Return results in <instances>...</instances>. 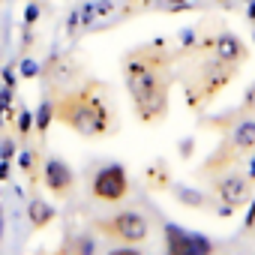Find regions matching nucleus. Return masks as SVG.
<instances>
[{
  "label": "nucleus",
  "mask_w": 255,
  "mask_h": 255,
  "mask_svg": "<svg viewBox=\"0 0 255 255\" xmlns=\"http://www.w3.org/2000/svg\"><path fill=\"white\" fill-rule=\"evenodd\" d=\"M123 75L138 120L159 123L168 114V90H171V54L162 48V39L132 48L123 60Z\"/></svg>",
  "instance_id": "1"
},
{
  "label": "nucleus",
  "mask_w": 255,
  "mask_h": 255,
  "mask_svg": "<svg viewBox=\"0 0 255 255\" xmlns=\"http://www.w3.org/2000/svg\"><path fill=\"white\" fill-rule=\"evenodd\" d=\"M105 87L102 84H84V87H72L63 96H57L54 105V120H60L63 126H69L72 132H78L81 138H102L111 132L114 126V114L105 102Z\"/></svg>",
  "instance_id": "2"
},
{
  "label": "nucleus",
  "mask_w": 255,
  "mask_h": 255,
  "mask_svg": "<svg viewBox=\"0 0 255 255\" xmlns=\"http://www.w3.org/2000/svg\"><path fill=\"white\" fill-rule=\"evenodd\" d=\"M237 75V66H225V63H219V60H207L201 69H198V75L192 72V81L186 84V105L189 108H201L204 102H210V99H216L225 87H228V81Z\"/></svg>",
  "instance_id": "3"
},
{
  "label": "nucleus",
  "mask_w": 255,
  "mask_h": 255,
  "mask_svg": "<svg viewBox=\"0 0 255 255\" xmlns=\"http://www.w3.org/2000/svg\"><path fill=\"white\" fill-rule=\"evenodd\" d=\"M96 231L105 234V237H111V240H120L126 246H138V243L147 240L150 225H147V219L138 210H117L108 219L96 222Z\"/></svg>",
  "instance_id": "4"
},
{
  "label": "nucleus",
  "mask_w": 255,
  "mask_h": 255,
  "mask_svg": "<svg viewBox=\"0 0 255 255\" xmlns=\"http://www.w3.org/2000/svg\"><path fill=\"white\" fill-rule=\"evenodd\" d=\"M90 192L96 201H108V204H117L129 195V174H126L123 165H105L99 168V174L93 177L90 183Z\"/></svg>",
  "instance_id": "5"
},
{
  "label": "nucleus",
  "mask_w": 255,
  "mask_h": 255,
  "mask_svg": "<svg viewBox=\"0 0 255 255\" xmlns=\"http://www.w3.org/2000/svg\"><path fill=\"white\" fill-rule=\"evenodd\" d=\"M165 255H213V243L204 234L165 225Z\"/></svg>",
  "instance_id": "6"
},
{
  "label": "nucleus",
  "mask_w": 255,
  "mask_h": 255,
  "mask_svg": "<svg viewBox=\"0 0 255 255\" xmlns=\"http://www.w3.org/2000/svg\"><path fill=\"white\" fill-rule=\"evenodd\" d=\"M111 9H114V0H84L78 9L69 12V18H66V33L75 36L78 30H84V27L96 24L99 18H105Z\"/></svg>",
  "instance_id": "7"
},
{
  "label": "nucleus",
  "mask_w": 255,
  "mask_h": 255,
  "mask_svg": "<svg viewBox=\"0 0 255 255\" xmlns=\"http://www.w3.org/2000/svg\"><path fill=\"white\" fill-rule=\"evenodd\" d=\"M207 48H210V57L219 60V63H225V66H240V63L246 60V45H243V39L234 36V33H219V36H213V39L207 42Z\"/></svg>",
  "instance_id": "8"
},
{
  "label": "nucleus",
  "mask_w": 255,
  "mask_h": 255,
  "mask_svg": "<svg viewBox=\"0 0 255 255\" xmlns=\"http://www.w3.org/2000/svg\"><path fill=\"white\" fill-rule=\"evenodd\" d=\"M42 177H45V186L54 192V195H69V189H72V183H75V174H72V168L63 162V159H48L45 162V168H42Z\"/></svg>",
  "instance_id": "9"
},
{
  "label": "nucleus",
  "mask_w": 255,
  "mask_h": 255,
  "mask_svg": "<svg viewBox=\"0 0 255 255\" xmlns=\"http://www.w3.org/2000/svg\"><path fill=\"white\" fill-rule=\"evenodd\" d=\"M216 195L225 207H243L249 201V180L240 174H228L216 183Z\"/></svg>",
  "instance_id": "10"
},
{
  "label": "nucleus",
  "mask_w": 255,
  "mask_h": 255,
  "mask_svg": "<svg viewBox=\"0 0 255 255\" xmlns=\"http://www.w3.org/2000/svg\"><path fill=\"white\" fill-rule=\"evenodd\" d=\"M231 150L234 153H246L255 150V117H243L231 126Z\"/></svg>",
  "instance_id": "11"
},
{
  "label": "nucleus",
  "mask_w": 255,
  "mask_h": 255,
  "mask_svg": "<svg viewBox=\"0 0 255 255\" xmlns=\"http://www.w3.org/2000/svg\"><path fill=\"white\" fill-rule=\"evenodd\" d=\"M27 222H30L33 231L48 228V225L54 222V207H51L48 201H42V198H33V201L27 204Z\"/></svg>",
  "instance_id": "12"
},
{
  "label": "nucleus",
  "mask_w": 255,
  "mask_h": 255,
  "mask_svg": "<svg viewBox=\"0 0 255 255\" xmlns=\"http://www.w3.org/2000/svg\"><path fill=\"white\" fill-rule=\"evenodd\" d=\"M57 255H96V243H93V237H87V234L66 237V243L57 249Z\"/></svg>",
  "instance_id": "13"
},
{
  "label": "nucleus",
  "mask_w": 255,
  "mask_h": 255,
  "mask_svg": "<svg viewBox=\"0 0 255 255\" xmlns=\"http://www.w3.org/2000/svg\"><path fill=\"white\" fill-rule=\"evenodd\" d=\"M51 120H54V105H51V99H42L39 111L33 114V126H36L39 132H45L48 126H51Z\"/></svg>",
  "instance_id": "14"
},
{
  "label": "nucleus",
  "mask_w": 255,
  "mask_h": 255,
  "mask_svg": "<svg viewBox=\"0 0 255 255\" xmlns=\"http://www.w3.org/2000/svg\"><path fill=\"white\" fill-rule=\"evenodd\" d=\"M18 69H21V78H36L39 75V63L36 60H24Z\"/></svg>",
  "instance_id": "15"
},
{
  "label": "nucleus",
  "mask_w": 255,
  "mask_h": 255,
  "mask_svg": "<svg viewBox=\"0 0 255 255\" xmlns=\"http://www.w3.org/2000/svg\"><path fill=\"white\" fill-rule=\"evenodd\" d=\"M18 129H21V135H27V132L33 129V114H30V111H21V114H18Z\"/></svg>",
  "instance_id": "16"
},
{
  "label": "nucleus",
  "mask_w": 255,
  "mask_h": 255,
  "mask_svg": "<svg viewBox=\"0 0 255 255\" xmlns=\"http://www.w3.org/2000/svg\"><path fill=\"white\" fill-rule=\"evenodd\" d=\"M36 18H39V6L36 3H27L24 6V24L30 27V24H36Z\"/></svg>",
  "instance_id": "17"
},
{
  "label": "nucleus",
  "mask_w": 255,
  "mask_h": 255,
  "mask_svg": "<svg viewBox=\"0 0 255 255\" xmlns=\"http://www.w3.org/2000/svg\"><path fill=\"white\" fill-rule=\"evenodd\" d=\"M108 255H144V252H141V249H135V246H126V243H123V246L111 249Z\"/></svg>",
  "instance_id": "18"
},
{
  "label": "nucleus",
  "mask_w": 255,
  "mask_h": 255,
  "mask_svg": "<svg viewBox=\"0 0 255 255\" xmlns=\"http://www.w3.org/2000/svg\"><path fill=\"white\" fill-rule=\"evenodd\" d=\"M15 153V144L12 141H3V144H0V159H9Z\"/></svg>",
  "instance_id": "19"
},
{
  "label": "nucleus",
  "mask_w": 255,
  "mask_h": 255,
  "mask_svg": "<svg viewBox=\"0 0 255 255\" xmlns=\"http://www.w3.org/2000/svg\"><path fill=\"white\" fill-rule=\"evenodd\" d=\"M21 168H24L27 174L33 171V153H21Z\"/></svg>",
  "instance_id": "20"
},
{
  "label": "nucleus",
  "mask_w": 255,
  "mask_h": 255,
  "mask_svg": "<svg viewBox=\"0 0 255 255\" xmlns=\"http://www.w3.org/2000/svg\"><path fill=\"white\" fill-rule=\"evenodd\" d=\"M15 69H3V78H6V87H12L15 84V75H12Z\"/></svg>",
  "instance_id": "21"
},
{
  "label": "nucleus",
  "mask_w": 255,
  "mask_h": 255,
  "mask_svg": "<svg viewBox=\"0 0 255 255\" xmlns=\"http://www.w3.org/2000/svg\"><path fill=\"white\" fill-rule=\"evenodd\" d=\"M246 15H249V21H255V0L249 3V9H246Z\"/></svg>",
  "instance_id": "22"
},
{
  "label": "nucleus",
  "mask_w": 255,
  "mask_h": 255,
  "mask_svg": "<svg viewBox=\"0 0 255 255\" xmlns=\"http://www.w3.org/2000/svg\"><path fill=\"white\" fill-rule=\"evenodd\" d=\"M249 180H255V159L249 162Z\"/></svg>",
  "instance_id": "23"
}]
</instances>
